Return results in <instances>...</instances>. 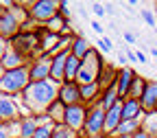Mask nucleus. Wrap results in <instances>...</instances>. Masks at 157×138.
Here are the masks:
<instances>
[{"label":"nucleus","mask_w":157,"mask_h":138,"mask_svg":"<svg viewBox=\"0 0 157 138\" xmlns=\"http://www.w3.org/2000/svg\"><path fill=\"white\" fill-rule=\"evenodd\" d=\"M81 138H87V136H81ZM98 138H105V136H98Z\"/></svg>","instance_id":"37"},{"label":"nucleus","mask_w":157,"mask_h":138,"mask_svg":"<svg viewBox=\"0 0 157 138\" xmlns=\"http://www.w3.org/2000/svg\"><path fill=\"white\" fill-rule=\"evenodd\" d=\"M92 11L96 13V18H103V15L107 13V9H105V5H101V2H94V5H92Z\"/></svg>","instance_id":"29"},{"label":"nucleus","mask_w":157,"mask_h":138,"mask_svg":"<svg viewBox=\"0 0 157 138\" xmlns=\"http://www.w3.org/2000/svg\"><path fill=\"white\" fill-rule=\"evenodd\" d=\"M137 59H140V64H146V55L144 53H137Z\"/></svg>","instance_id":"35"},{"label":"nucleus","mask_w":157,"mask_h":138,"mask_svg":"<svg viewBox=\"0 0 157 138\" xmlns=\"http://www.w3.org/2000/svg\"><path fill=\"white\" fill-rule=\"evenodd\" d=\"M20 33H22V22L17 20V13L2 9V13H0V35H2V39H13Z\"/></svg>","instance_id":"6"},{"label":"nucleus","mask_w":157,"mask_h":138,"mask_svg":"<svg viewBox=\"0 0 157 138\" xmlns=\"http://www.w3.org/2000/svg\"><path fill=\"white\" fill-rule=\"evenodd\" d=\"M105 62L101 59L98 51H90V55L85 59H81V68H78V75H76V83L78 86H90V83H96L98 77H101V70H103Z\"/></svg>","instance_id":"3"},{"label":"nucleus","mask_w":157,"mask_h":138,"mask_svg":"<svg viewBox=\"0 0 157 138\" xmlns=\"http://www.w3.org/2000/svg\"><path fill=\"white\" fill-rule=\"evenodd\" d=\"M124 42H127V44H133V42H135V35H133V33H124Z\"/></svg>","instance_id":"34"},{"label":"nucleus","mask_w":157,"mask_h":138,"mask_svg":"<svg viewBox=\"0 0 157 138\" xmlns=\"http://www.w3.org/2000/svg\"><path fill=\"white\" fill-rule=\"evenodd\" d=\"M131 138H151V134H148L146 129H140V132H135Z\"/></svg>","instance_id":"32"},{"label":"nucleus","mask_w":157,"mask_h":138,"mask_svg":"<svg viewBox=\"0 0 157 138\" xmlns=\"http://www.w3.org/2000/svg\"><path fill=\"white\" fill-rule=\"evenodd\" d=\"M70 51H72V55H74V57L85 59V57L90 55L92 46H90V42H87L83 35H76V37H74V42H72V46H70Z\"/></svg>","instance_id":"20"},{"label":"nucleus","mask_w":157,"mask_h":138,"mask_svg":"<svg viewBox=\"0 0 157 138\" xmlns=\"http://www.w3.org/2000/svg\"><path fill=\"white\" fill-rule=\"evenodd\" d=\"M66 110H68V108H66V105L57 99V101L46 110V116H50V118H52V123H57V125H59V123H63V121H66Z\"/></svg>","instance_id":"22"},{"label":"nucleus","mask_w":157,"mask_h":138,"mask_svg":"<svg viewBox=\"0 0 157 138\" xmlns=\"http://www.w3.org/2000/svg\"><path fill=\"white\" fill-rule=\"evenodd\" d=\"M87 110H90V108H85L83 103L70 105V108L66 110V121H63V123H66L70 129H74V132H83L85 121H87Z\"/></svg>","instance_id":"7"},{"label":"nucleus","mask_w":157,"mask_h":138,"mask_svg":"<svg viewBox=\"0 0 157 138\" xmlns=\"http://www.w3.org/2000/svg\"><path fill=\"white\" fill-rule=\"evenodd\" d=\"M144 116V108L137 99H124L122 101V121H135Z\"/></svg>","instance_id":"13"},{"label":"nucleus","mask_w":157,"mask_h":138,"mask_svg":"<svg viewBox=\"0 0 157 138\" xmlns=\"http://www.w3.org/2000/svg\"><path fill=\"white\" fill-rule=\"evenodd\" d=\"M98 101H101V105H103L107 112H109L116 103H120L122 99H120V92H118V83H113V86H109L107 90H103V94H101Z\"/></svg>","instance_id":"18"},{"label":"nucleus","mask_w":157,"mask_h":138,"mask_svg":"<svg viewBox=\"0 0 157 138\" xmlns=\"http://www.w3.org/2000/svg\"><path fill=\"white\" fill-rule=\"evenodd\" d=\"M59 101H61L66 108L83 103L81 86H78L76 81H66V83H61V88H59Z\"/></svg>","instance_id":"9"},{"label":"nucleus","mask_w":157,"mask_h":138,"mask_svg":"<svg viewBox=\"0 0 157 138\" xmlns=\"http://www.w3.org/2000/svg\"><path fill=\"white\" fill-rule=\"evenodd\" d=\"M59 7H61V2H57V0H37L31 5L29 15L39 24H48L52 18L59 15Z\"/></svg>","instance_id":"5"},{"label":"nucleus","mask_w":157,"mask_h":138,"mask_svg":"<svg viewBox=\"0 0 157 138\" xmlns=\"http://www.w3.org/2000/svg\"><path fill=\"white\" fill-rule=\"evenodd\" d=\"M59 88L55 81L46 79V81H33L29 83V88L22 92L24 94V105L26 110L33 114H46V110L59 99Z\"/></svg>","instance_id":"1"},{"label":"nucleus","mask_w":157,"mask_h":138,"mask_svg":"<svg viewBox=\"0 0 157 138\" xmlns=\"http://www.w3.org/2000/svg\"><path fill=\"white\" fill-rule=\"evenodd\" d=\"M133 79H135V72H133L129 66L118 70V81H116V83H118V92H120V99H122V101L129 96V90H131Z\"/></svg>","instance_id":"14"},{"label":"nucleus","mask_w":157,"mask_h":138,"mask_svg":"<svg viewBox=\"0 0 157 138\" xmlns=\"http://www.w3.org/2000/svg\"><path fill=\"white\" fill-rule=\"evenodd\" d=\"M105 118H107V110L101 105V101L90 105L87 121H85V127H83V136H87V138L105 136Z\"/></svg>","instance_id":"4"},{"label":"nucleus","mask_w":157,"mask_h":138,"mask_svg":"<svg viewBox=\"0 0 157 138\" xmlns=\"http://www.w3.org/2000/svg\"><path fill=\"white\" fill-rule=\"evenodd\" d=\"M122 123V101L116 103L109 112H107V118H105V138H111L116 136L118 127Z\"/></svg>","instance_id":"12"},{"label":"nucleus","mask_w":157,"mask_h":138,"mask_svg":"<svg viewBox=\"0 0 157 138\" xmlns=\"http://www.w3.org/2000/svg\"><path fill=\"white\" fill-rule=\"evenodd\" d=\"M11 44H13V51H15V53L29 57V53L33 51V46H37V35H35V33H24V31H22L20 35H15V37L11 39Z\"/></svg>","instance_id":"11"},{"label":"nucleus","mask_w":157,"mask_h":138,"mask_svg":"<svg viewBox=\"0 0 157 138\" xmlns=\"http://www.w3.org/2000/svg\"><path fill=\"white\" fill-rule=\"evenodd\" d=\"M146 83H148V81H144L142 77L135 75V79H133V83H131V90H129V96H127V99H137V101H140L142 94H144V90H146Z\"/></svg>","instance_id":"24"},{"label":"nucleus","mask_w":157,"mask_h":138,"mask_svg":"<svg viewBox=\"0 0 157 138\" xmlns=\"http://www.w3.org/2000/svg\"><path fill=\"white\" fill-rule=\"evenodd\" d=\"M96 46H98V51H103V53H111V51H113L111 39H109V37H105V35L96 39Z\"/></svg>","instance_id":"26"},{"label":"nucleus","mask_w":157,"mask_h":138,"mask_svg":"<svg viewBox=\"0 0 157 138\" xmlns=\"http://www.w3.org/2000/svg\"><path fill=\"white\" fill-rule=\"evenodd\" d=\"M140 15H142V20H144L148 26H155V24H157V18H155V13H153V11L142 9V11H140Z\"/></svg>","instance_id":"27"},{"label":"nucleus","mask_w":157,"mask_h":138,"mask_svg":"<svg viewBox=\"0 0 157 138\" xmlns=\"http://www.w3.org/2000/svg\"><path fill=\"white\" fill-rule=\"evenodd\" d=\"M50 70H52V57L50 55H39L31 64V83L50 79Z\"/></svg>","instance_id":"8"},{"label":"nucleus","mask_w":157,"mask_h":138,"mask_svg":"<svg viewBox=\"0 0 157 138\" xmlns=\"http://www.w3.org/2000/svg\"><path fill=\"white\" fill-rule=\"evenodd\" d=\"M17 103L13 101L11 94H2L0 96V121L7 123V121H13V118L17 116Z\"/></svg>","instance_id":"16"},{"label":"nucleus","mask_w":157,"mask_h":138,"mask_svg":"<svg viewBox=\"0 0 157 138\" xmlns=\"http://www.w3.org/2000/svg\"><path fill=\"white\" fill-rule=\"evenodd\" d=\"M37 132V118L35 116H24L20 121V138H33Z\"/></svg>","instance_id":"21"},{"label":"nucleus","mask_w":157,"mask_h":138,"mask_svg":"<svg viewBox=\"0 0 157 138\" xmlns=\"http://www.w3.org/2000/svg\"><path fill=\"white\" fill-rule=\"evenodd\" d=\"M118 64H122V68H127L129 59H127V55H124V53H118Z\"/></svg>","instance_id":"31"},{"label":"nucleus","mask_w":157,"mask_h":138,"mask_svg":"<svg viewBox=\"0 0 157 138\" xmlns=\"http://www.w3.org/2000/svg\"><path fill=\"white\" fill-rule=\"evenodd\" d=\"M140 103L144 108V112H157V81H148L146 83V90L140 99Z\"/></svg>","instance_id":"15"},{"label":"nucleus","mask_w":157,"mask_h":138,"mask_svg":"<svg viewBox=\"0 0 157 138\" xmlns=\"http://www.w3.org/2000/svg\"><path fill=\"white\" fill-rule=\"evenodd\" d=\"M124 55H127V59H129L131 64H140V59H137V53H133L131 46H124Z\"/></svg>","instance_id":"28"},{"label":"nucleus","mask_w":157,"mask_h":138,"mask_svg":"<svg viewBox=\"0 0 157 138\" xmlns=\"http://www.w3.org/2000/svg\"><path fill=\"white\" fill-rule=\"evenodd\" d=\"M153 13H155V18H157V5H155V11H153Z\"/></svg>","instance_id":"36"},{"label":"nucleus","mask_w":157,"mask_h":138,"mask_svg":"<svg viewBox=\"0 0 157 138\" xmlns=\"http://www.w3.org/2000/svg\"><path fill=\"white\" fill-rule=\"evenodd\" d=\"M2 62V70H17V68H24V66H29V62H26V57L24 55H20V53H15L13 48L0 59Z\"/></svg>","instance_id":"17"},{"label":"nucleus","mask_w":157,"mask_h":138,"mask_svg":"<svg viewBox=\"0 0 157 138\" xmlns=\"http://www.w3.org/2000/svg\"><path fill=\"white\" fill-rule=\"evenodd\" d=\"M98 94H103V88L98 86V81H96V83H90V86H81L83 105H85V103H92V101H94V99H96Z\"/></svg>","instance_id":"23"},{"label":"nucleus","mask_w":157,"mask_h":138,"mask_svg":"<svg viewBox=\"0 0 157 138\" xmlns=\"http://www.w3.org/2000/svg\"><path fill=\"white\" fill-rule=\"evenodd\" d=\"M140 129H142V118H135V121H122L113 138H131L135 132H140Z\"/></svg>","instance_id":"19"},{"label":"nucleus","mask_w":157,"mask_h":138,"mask_svg":"<svg viewBox=\"0 0 157 138\" xmlns=\"http://www.w3.org/2000/svg\"><path fill=\"white\" fill-rule=\"evenodd\" d=\"M92 29H94V31H96L98 35L103 37V31H105V29H103V24H101V22H96V20H94V22H92Z\"/></svg>","instance_id":"30"},{"label":"nucleus","mask_w":157,"mask_h":138,"mask_svg":"<svg viewBox=\"0 0 157 138\" xmlns=\"http://www.w3.org/2000/svg\"><path fill=\"white\" fill-rule=\"evenodd\" d=\"M9 132H11V127H9L7 123H2V134H0V138H11V134H9Z\"/></svg>","instance_id":"33"},{"label":"nucleus","mask_w":157,"mask_h":138,"mask_svg":"<svg viewBox=\"0 0 157 138\" xmlns=\"http://www.w3.org/2000/svg\"><path fill=\"white\" fill-rule=\"evenodd\" d=\"M72 55L70 48L61 51L59 55L52 57V70H50V81H55L57 86L66 83V64H68V57Z\"/></svg>","instance_id":"10"},{"label":"nucleus","mask_w":157,"mask_h":138,"mask_svg":"<svg viewBox=\"0 0 157 138\" xmlns=\"http://www.w3.org/2000/svg\"><path fill=\"white\" fill-rule=\"evenodd\" d=\"M52 138H78V134L74 129H70L66 123H59V125H55Z\"/></svg>","instance_id":"25"},{"label":"nucleus","mask_w":157,"mask_h":138,"mask_svg":"<svg viewBox=\"0 0 157 138\" xmlns=\"http://www.w3.org/2000/svg\"><path fill=\"white\" fill-rule=\"evenodd\" d=\"M31 83V64L17 70H2V77H0V88H2V94H20L24 92Z\"/></svg>","instance_id":"2"}]
</instances>
